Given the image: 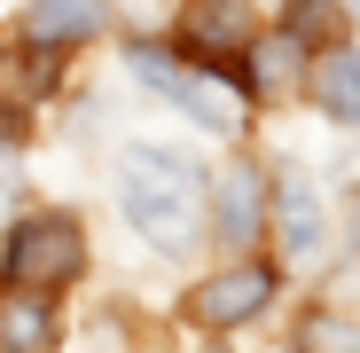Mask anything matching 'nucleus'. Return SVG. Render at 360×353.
<instances>
[{
  "instance_id": "1",
  "label": "nucleus",
  "mask_w": 360,
  "mask_h": 353,
  "mask_svg": "<svg viewBox=\"0 0 360 353\" xmlns=\"http://www.w3.org/2000/svg\"><path fill=\"white\" fill-rule=\"evenodd\" d=\"M117 197H126V220L157 252H188L204 235V173L180 149H149V142L117 149Z\"/></svg>"
},
{
  "instance_id": "2",
  "label": "nucleus",
  "mask_w": 360,
  "mask_h": 353,
  "mask_svg": "<svg viewBox=\"0 0 360 353\" xmlns=\"http://www.w3.org/2000/svg\"><path fill=\"white\" fill-rule=\"evenodd\" d=\"M79 267H86V244H79V220L63 212H39L8 235V290H63L79 283Z\"/></svg>"
},
{
  "instance_id": "3",
  "label": "nucleus",
  "mask_w": 360,
  "mask_h": 353,
  "mask_svg": "<svg viewBox=\"0 0 360 353\" xmlns=\"http://www.w3.org/2000/svg\"><path fill=\"white\" fill-rule=\"evenodd\" d=\"M134 71H141L149 87L180 94L196 126H212V134H235V126H243V94H235V87H219V79H196V71L165 63V47H134Z\"/></svg>"
},
{
  "instance_id": "4",
  "label": "nucleus",
  "mask_w": 360,
  "mask_h": 353,
  "mask_svg": "<svg viewBox=\"0 0 360 353\" xmlns=\"http://www.w3.org/2000/svg\"><path fill=\"white\" fill-rule=\"evenodd\" d=\"M243 39H251V8L243 0H188L180 47H188L196 63H227V55H243Z\"/></svg>"
},
{
  "instance_id": "5",
  "label": "nucleus",
  "mask_w": 360,
  "mask_h": 353,
  "mask_svg": "<svg viewBox=\"0 0 360 353\" xmlns=\"http://www.w3.org/2000/svg\"><path fill=\"white\" fill-rule=\"evenodd\" d=\"M266 299H274V275H266V267H227V275H212V283L196 290L188 306H196L204 330H235V322H251Z\"/></svg>"
},
{
  "instance_id": "6",
  "label": "nucleus",
  "mask_w": 360,
  "mask_h": 353,
  "mask_svg": "<svg viewBox=\"0 0 360 353\" xmlns=\"http://www.w3.org/2000/svg\"><path fill=\"white\" fill-rule=\"evenodd\" d=\"M274 228H282V252H321V197L306 173H282V189H274Z\"/></svg>"
},
{
  "instance_id": "7",
  "label": "nucleus",
  "mask_w": 360,
  "mask_h": 353,
  "mask_svg": "<svg viewBox=\"0 0 360 353\" xmlns=\"http://www.w3.org/2000/svg\"><path fill=\"white\" fill-rule=\"evenodd\" d=\"M102 24V8H94V0H32V8H24V39L32 47H71V39H86Z\"/></svg>"
},
{
  "instance_id": "8",
  "label": "nucleus",
  "mask_w": 360,
  "mask_h": 353,
  "mask_svg": "<svg viewBox=\"0 0 360 353\" xmlns=\"http://www.w3.org/2000/svg\"><path fill=\"white\" fill-rule=\"evenodd\" d=\"M47 337H55L47 290H8L0 299V353H47Z\"/></svg>"
},
{
  "instance_id": "9",
  "label": "nucleus",
  "mask_w": 360,
  "mask_h": 353,
  "mask_svg": "<svg viewBox=\"0 0 360 353\" xmlns=\"http://www.w3.org/2000/svg\"><path fill=\"white\" fill-rule=\"evenodd\" d=\"M259 220H266V181H259L251 165H235L227 189H219V235H227V244H251Z\"/></svg>"
},
{
  "instance_id": "10",
  "label": "nucleus",
  "mask_w": 360,
  "mask_h": 353,
  "mask_svg": "<svg viewBox=\"0 0 360 353\" xmlns=\"http://www.w3.org/2000/svg\"><path fill=\"white\" fill-rule=\"evenodd\" d=\"M314 94H321V110L337 118V126H360V55L352 47H337L329 63H321V87Z\"/></svg>"
},
{
  "instance_id": "11",
  "label": "nucleus",
  "mask_w": 360,
  "mask_h": 353,
  "mask_svg": "<svg viewBox=\"0 0 360 353\" xmlns=\"http://www.w3.org/2000/svg\"><path fill=\"white\" fill-rule=\"evenodd\" d=\"M297 353H360V322H345V314H306L297 322Z\"/></svg>"
},
{
  "instance_id": "12",
  "label": "nucleus",
  "mask_w": 360,
  "mask_h": 353,
  "mask_svg": "<svg viewBox=\"0 0 360 353\" xmlns=\"http://www.w3.org/2000/svg\"><path fill=\"white\" fill-rule=\"evenodd\" d=\"M297 55H306V39H290V32H282V39H259V47H251V87H259V94L282 87V79L297 71Z\"/></svg>"
},
{
  "instance_id": "13",
  "label": "nucleus",
  "mask_w": 360,
  "mask_h": 353,
  "mask_svg": "<svg viewBox=\"0 0 360 353\" xmlns=\"http://www.w3.org/2000/svg\"><path fill=\"white\" fill-rule=\"evenodd\" d=\"M337 32V0H290V39H329Z\"/></svg>"
}]
</instances>
